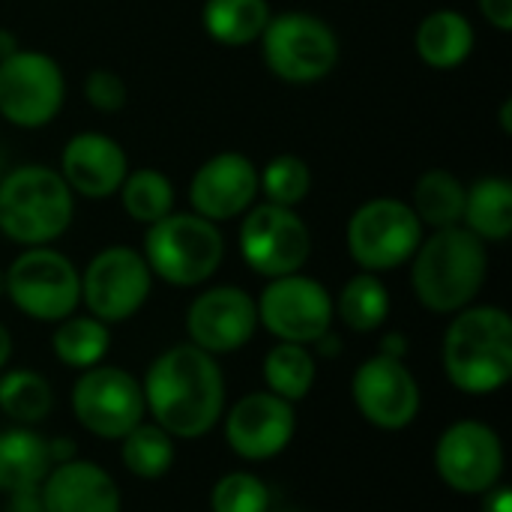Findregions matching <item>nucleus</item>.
Masks as SVG:
<instances>
[{
  "instance_id": "nucleus-1",
  "label": "nucleus",
  "mask_w": 512,
  "mask_h": 512,
  "mask_svg": "<svg viewBox=\"0 0 512 512\" xmlns=\"http://www.w3.org/2000/svg\"><path fill=\"white\" fill-rule=\"evenodd\" d=\"M147 414L174 441H195L213 432L225 414L228 384L219 357L180 342L165 348L141 381Z\"/></svg>"
},
{
  "instance_id": "nucleus-2",
  "label": "nucleus",
  "mask_w": 512,
  "mask_h": 512,
  "mask_svg": "<svg viewBox=\"0 0 512 512\" xmlns=\"http://www.w3.org/2000/svg\"><path fill=\"white\" fill-rule=\"evenodd\" d=\"M408 264L420 306L435 315H456L480 297L489 279V246L465 225L435 228Z\"/></svg>"
},
{
  "instance_id": "nucleus-3",
  "label": "nucleus",
  "mask_w": 512,
  "mask_h": 512,
  "mask_svg": "<svg viewBox=\"0 0 512 512\" xmlns=\"http://www.w3.org/2000/svg\"><path fill=\"white\" fill-rule=\"evenodd\" d=\"M441 363L447 381L468 396H492L512 378V318L501 306H465L453 315Z\"/></svg>"
},
{
  "instance_id": "nucleus-4",
  "label": "nucleus",
  "mask_w": 512,
  "mask_h": 512,
  "mask_svg": "<svg viewBox=\"0 0 512 512\" xmlns=\"http://www.w3.org/2000/svg\"><path fill=\"white\" fill-rule=\"evenodd\" d=\"M75 216V195L48 165H18L0 177V234L12 243L51 246Z\"/></svg>"
},
{
  "instance_id": "nucleus-5",
  "label": "nucleus",
  "mask_w": 512,
  "mask_h": 512,
  "mask_svg": "<svg viewBox=\"0 0 512 512\" xmlns=\"http://www.w3.org/2000/svg\"><path fill=\"white\" fill-rule=\"evenodd\" d=\"M153 279L174 288H198L216 276L225 261V237L216 222L198 213H168L147 225L141 249Z\"/></svg>"
},
{
  "instance_id": "nucleus-6",
  "label": "nucleus",
  "mask_w": 512,
  "mask_h": 512,
  "mask_svg": "<svg viewBox=\"0 0 512 512\" xmlns=\"http://www.w3.org/2000/svg\"><path fill=\"white\" fill-rule=\"evenodd\" d=\"M258 42L264 66L288 84L324 81L339 63L336 30L312 12L270 15Z\"/></svg>"
},
{
  "instance_id": "nucleus-7",
  "label": "nucleus",
  "mask_w": 512,
  "mask_h": 512,
  "mask_svg": "<svg viewBox=\"0 0 512 512\" xmlns=\"http://www.w3.org/2000/svg\"><path fill=\"white\" fill-rule=\"evenodd\" d=\"M426 228L402 198H369L345 228L351 261L366 273H387L408 264L423 243Z\"/></svg>"
},
{
  "instance_id": "nucleus-8",
  "label": "nucleus",
  "mask_w": 512,
  "mask_h": 512,
  "mask_svg": "<svg viewBox=\"0 0 512 512\" xmlns=\"http://www.w3.org/2000/svg\"><path fill=\"white\" fill-rule=\"evenodd\" d=\"M6 297L21 315L57 324L81 306V273L54 246H30L6 270Z\"/></svg>"
},
{
  "instance_id": "nucleus-9",
  "label": "nucleus",
  "mask_w": 512,
  "mask_h": 512,
  "mask_svg": "<svg viewBox=\"0 0 512 512\" xmlns=\"http://www.w3.org/2000/svg\"><path fill=\"white\" fill-rule=\"evenodd\" d=\"M69 405L78 426L102 441L126 438L147 417L141 381L126 369L108 363L78 372Z\"/></svg>"
},
{
  "instance_id": "nucleus-10",
  "label": "nucleus",
  "mask_w": 512,
  "mask_h": 512,
  "mask_svg": "<svg viewBox=\"0 0 512 512\" xmlns=\"http://www.w3.org/2000/svg\"><path fill=\"white\" fill-rule=\"evenodd\" d=\"M237 246L252 273L279 279L306 267L312 255V231L294 207L264 201L240 216Z\"/></svg>"
},
{
  "instance_id": "nucleus-11",
  "label": "nucleus",
  "mask_w": 512,
  "mask_h": 512,
  "mask_svg": "<svg viewBox=\"0 0 512 512\" xmlns=\"http://www.w3.org/2000/svg\"><path fill=\"white\" fill-rule=\"evenodd\" d=\"M66 75L36 48H18L0 60V117L15 129H42L63 111Z\"/></svg>"
},
{
  "instance_id": "nucleus-12",
  "label": "nucleus",
  "mask_w": 512,
  "mask_h": 512,
  "mask_svg": "<svg viewBox=\"0 0 512 512\" xmlns=\"http://www.w3.org/2000/svg\"><path fill=\"white\" fill-rule=\"evenodd\" d=\"M153 291V273L138 249L105 246L81 273V303L87 315L102 324H123L135 318Z\"/></svg>"
},
{
  "instance_id": "nucleus-13",
  "label": "nucleus",
  "mask_w": 512,
  "mask_h": 512,
  "mask_svg": "<svg viewBox=\"0 0 512 512\" xmlns=\"http://www.w3.org/2000/svg\"><path fill=\"white\" fill-rule=\"evenodd\" d=\"M258 327H264L276 342H294L312 348L333 327V294L318 279L300 273L267 279L261 297L255 300Z\"/></svg>"
},
{
  "instance_id": "nucleus-14",
  "label": "nucleus",
  "mask_w": 512,
  "mask_h": 512,
  "mask_svg": "<svg viewBox=\"0 0 512 512\" xmlns=\"http://www.w3.org/2000/svg\"><path fill=\"white\" fill-rule=\"evenodd\" d=\"M435 471L456 495L480 498L501 483L507 453L501 435L480 420H456L435 441Z\"/></svg>"
},
{
  "instance_id": "nucleus-15",
  "label": "nucleus",
  "mask_w": 512,
  "mask_h": 512,
  "mask_svg": "<svg viewBox=\"0 0 512 512\" xmlns=\"http://www.w3.org/2000/svg\"><path fill=\"white\" fill-rule=\"evenodd\" d=\"M351 399L360 417L381 432L408 429L423 408V390L408 363L381 351L354 369Z\"/></svg>"
},
{
  "instance_id": "nucleus-16",
  "label": "nucleus",
  "mask_w": 512,
  "mask_h": 512,
  "mask_svg": "<svg viewBox=\"0 0 512 512\" xmlns=\"http://www.w3.org/2000/svg\"><path fill=\"white\" fill-rule=\"evenodd\" d=\"M225 417V441L243 462H270L282 456L297 435V411L270 390L240 396Z\"/></svg>"
},
{
  "instance_id": "nucleus-17",
  "label": "nucleus",
  "mask_w": 512,
  "mask_h": 512,
  "mask_svg": "<svg viewBox=\"0 0 512 512\" xmlns=\"http://www.w3.org/2000/svg\"><path fill=\"white\" fill-rule=\"evenodd\" d=\"M189 342L213 357L237 354L258 333L255 297L237 285H213L186 309Z\"/></svg>"
},
{
  "instance_id": "nucleus-18",
  "label": "nucleus",
  "mask_w": 512,
  "mask_h": 512,
  "mask_svg": "<svg viewBox=\"0 0 512 512\" xmlns=\"http://www.w3.org/2000/svg\"><path fill=\"white\" fill-rule=\"evenodd\" d=\"M258 201V168L246 153L225 150L198 165L189 180L192 213L210 222H228L243 216Z\"/></svg>"
},
{
  "instance_id": "nucleus-19",
  "label": "nucleus",
  "mask_w": 512,
  "mask_h": 512,
  "mask_svg": "<svg viewBox=\"0 0 512 512\" xmlns=\"http://www.w3.org/2000/svg\"><path fill=\"white\" fill-rule=\"evenodd\" d=\"M57 171L75 198L105 201L123 186L129 174V156L120 141L105 132H78L63 144Z\"/></svg>"
},
{
  "instance_id": "nucleus-20",
  "label": "nucleus",
  "mask_w": 512,
  "mask_h": 512,
  "mask_svg": "<svg viewBox=\"0 0 512 512\" xmlns=\"http://www.w3.org/2000/svg\"><path fill=\"white\" fill-rule=\"evenodd\" d=\"M39 498L45 512H123L114 477L102 465L81 456L54 465L39 486Z\"/></svg>"
},
{
  "instance_id": "nucleus-21",
  "label": "nucleus",
  "mask_w": 512,
  "mask_h": 512,
  "mask_svg": "<svg viewBox=\"0 0 512 512\" xmlns=\"http://www.w3.org/2000/svg\"><path fill=\"white\" fill-rule=\"evenodd\" d=\"M477 45L474 24L459 9H435L429 12L414 33L417 57L432 69H456L462 66Z\"/></svg>"
},
{
  "instance_id": "nucleus-22",
  "label": "nucleus",
  "mask_w": 512,
  "mask_h": 512,
  "mask_svg": "<svg viewBox=\"0 0 512 512\" xmlns=\"http://www.w3.org/2000/svg\"><path fill=\"white\" fill-rule=\"evenodd\" d=\"M51 468L48 438L33 426H12L0 432V495L36 492Z\"/></svg>"
},
{
  "instance_id": "nucleus-23",
  "label": "nucleus",
  "mask_w": 512,
  "mask_h": 512,
  "mask_svg": "<svg viewBox=\"0 0 512 512\" xmlns=\"http://www.w3.org/2000/svg\"><path fill=\"white\" fill-rule=\"evenodd\" d=\"M462 225L489 243H504L512 234V183L507 177H480L465 189Z\"/></svg>"
},
{
  "instance_id": "nucleus-24",
  "label": "nucleus",
  "mask_w": 512,
  "mask_h": 512,
  "mask_svg": "<svg viewBox=\"0 0 512 512\" xmlns=\"http://www.w3.org/2000/svg\"><path fill=\"white\" fill-rule=\"evenodd\" d=\"M267 0H204L201 24L207 36L225 48H243L258 42L270 21Z\"/></svg>"
},
{
  "instance_id": "nucleus-25",
  "label": "nucleus",
  "mask_w": 512,
  "mask_h": 512,
  "mask_svg": "<svg viewBox=\"0 0 512 512\" xmlns=\"http://www.w3.org/2000/svg\"><path fill=\"white\" fill-rule=\"evenodd\" d=\"M333 318H339L351 333H375L390 318V291L378 273L360 270L351 276L339 297H333Z\"/></svg>"
},
{
  "instance_id": "nucleus-26",
  "label": "nucleus",
  "mask_w": 512,
  "mask_h": 512,
  "mask_svg": "<svg viewBox=\"0 0 512 512\" xmlns=\"http://www.w3.org/2000/svg\"><path fill=\"white\" fill-rule=\"evenodd\" d=\"M465 183L447 171V168H429L426 174H420V180L414 183L411 192V207L417 213V219L423 222V228H453L462 225V213H465Z\"/></svg>"
},
{
  "instance_id": "nucleus-27",
  "label": "nucleus",
  "mask_w": 512,
  "mask_h": 512,
  "mask_svg": "<svg viewBox=\"0 0 512 512\" xmlns=\"http://www.w3.org/2000/svg\"><path fill=\"white\" fill-rule=\"evenodd\" d=\"M261 378L264 387L270 393H276L279 399L297 405L303 402L318 378V360L306 345H294V342H276L261 363Z\"/></svg>"
},
{
  "instance_id": "nucleus-28",
  "label": "nucleus",
  "mask_w": 512,
  "mask_h": 512,
  "mask_svg": "<svg viewBox=\"0 0 512 512\" xmlns=\"http://www.w3.org/2000/svg\"><path fill=\"white\" fill-rule=\"evenodd\" d=\"M51 351L69 369H78V372L93 369L105 363L111 351V330L93 315H69L57 321L54 336H51Z\"/></svg>"
},
{
  "instance_id": "nucleus-29",
  "label": "nucleus",
  "mask_w": 512,
  "mask_h": 512,
  "mask_svg": "<svg viewBox=\"0 0 512 512\" xmlns=\"http://www.w3.org/2000/svg\"><path fill=\"white\" fill-rule=\"evenodd\" d=\"M54 411V390L45 375L33 369L0 372V414L15 426H39Z\"/></svg>"
},
{
  "instance_id": "nucleus-30",
  "label": "nucleus",
  "mask_w": 512,
  "mask_h": 512,
  "mask_svg": "<svg viewBox=\"0 0 512 512\" xmlns=\"http://www.w3.org/2000/svg\"><path fill=\"white\" fill-rule=\"evenodd\" d=\"M177 459L174 438L156 423H138L126 438H120V462L138 480H162Z\"/></svg>"
},
{
  "instance_id": "nucleus-31",
  "label": "nucleus",
  "mask_w": 512,
  "mask_h": 512,
  "mask_svg": "<svg viewBox=\"0 0 512 512\" xmlns=\"http://www.w3.org/2000/svg\"><path fill=\"white\" fill-rule=\"evenodd\" d=\"M117 195H120L123 210L141 225H153L165 219L168 213H174V186L159 168L129 171Z\"/></svg>"
},
{
  "instance_id": "nucleus-32",
  "label": "nucleus",
  "mask_w": 512,
  "mask_h": 512,
  "mask_svg": "<svg viewBox=\"0 0 512 512\" xmlns=\"http://www.w3.org/2000/svg\"><path fill=\"white\" fill-rule=\"evenodd\" d=\"M312 189V171L306 159L294 153L273 156L264 168H258V195L264 201L279 204V207H300L309 198Z\"/></svg>"
},
{
  "instance_id": "nucleus-33",
  "label": "nucleus",
  "mask_w": 512,
  "mask_h": 512,
  "mask_svg": "<svg viewBox=\"0 0 512 512\" xmlns=\"http://www.w3.org/2000/svg\"><path fill=\"white\" fill-rule=\"evenodd\" d=\"M273 492L252 471H231L210 489V512H270Z\"/></svg>"
},
{
  "instance_id": "nucleus-34",
  "label": "nucleus",
  "mask_w": 512,
  "mask_h": 512,
  "mask_svg": "<svg viewBox=\"0 0 512 512\" xmlns=\"http://www.w3.org/2000/svg\"><path fill=\"white\" fill-rule=\"evenodd\" d=\"M84 99L99 114H114L129 102V87L114 69H90L84 78Z\"/></svg>"
},
{
  "instance_id": "nucleus-35",
  "label": "nucleus",
  "mask_w": 512,
  "mask_h": 512,
  "mask_svg": "<svg viewBox=\"0 0 512 512\" xmlns=\"http://www.w3.org/2000/svg\"><path fill=\"white\" fill-rule=\"evenodd\" d=\"M480 3V12L483 18L501 30V33H510L512 30V0H477Z\"/></svg>"
},
{
  "instance_id": "nucleus-36",
  "label": "nucleus",
  "mask_w": 512,
  "mask_h": 512,
  "mask_svg": "<svg viewBox=\"0 0 512 512\" xmlns=\"http://www.w3.org/2000/svg\"><path fill=\"white\" fill-rule=\"evenodd\" d=\"M480 498H483L480 512H512V489L510 486H504V483L492 486V489L483 492Z\"/></svg>"
},
{
  "instance_id": "nucleus-37",
  "label": "nucleus",
  "mask_w": 512,
  "mask_h": 512,
  "mask_svg": "<svg viewBox=\"0 0 512 512\" xmlns=\"http://www.w3.org/2000/svg\"><path fill=\"white\" fill-rule=\"evenodd\" d=\"M0 512H45L39 489L36 492H18V495H6V504Z\"/></svg>"
},
{
  "instance_id": "nucleus-38",
  "label": "nucleus",
  "mask_w": 512,
  "mask_h": 512,
  "mask_svg": "<svg viewBox=\"0 0 512 512\" xmlns=\"http://www.w3.org/2000/svg\"><path fill=\"white\" fill-rule=\"evenodd\" d=\"M48 453H51V462L54 465H63V462L78 459V447H75L72 438H51L48 441Z\"/></svg>"
},
{
  "instance_id": "nucleus-39",
  "label": "nucleus",
  "mask_w": 512,
  "mask_h": 512,
  "mask_svg": "<svg viewBox=\"0 0 512 512\" xmlns=\"http://www.w3.org/2000/svg\"><path fill=\"white\" fill-rule=\"evenodd\" d=\"M381 354H387V357H396V360H405V354H408V339H405V333H387L384 339H381Z\"/></svg>"
},
{
  "instance_id": "nucleus-40",
  "label": "nucleus",
  "mask_w": 512,
  "mask_h": 512,
  "mask_svg": "<svg viewBox=\"0 0 512 512\" xmlns=\"http://www.w3.org/2000/svg\"><path fill=\"white\" fill-rule=\"evenodd\" d=\"M12 351H15L12 333H9V327H6V324H0V372L9 366V360H12Z\"/></svg>"
},
{
  "instance_id": "nucleus-41",
  "label": "nucleus",
  "mask_w": 512,
  "mask_h": 512,
  "mask_svg": "<svg viewBox=\"0 0 512 512\" xmlns=\"http://www.w3.org/2000/svg\"><path fill=\"white\" fill-rule=\"evenodd\" d=\"M21 45H18V36L9 30V27H0V60H6L9 54H15Z\"/></svg>"
},
{
  "instance_id": "nucleus-42",
  "label": "nucleus",
  "mask_w": 512,
  "mask_h": 512,
  "mask_svg": "<svg viewBox=\"0 0 512 512\" xmlns=\"http://www.w3.org/2000/svg\"><path fill=\"white\" fill-rule=\"evenodd\" d=\"M512 99H504V105H501V126H504V132L510 135L512 132Z\"/></svg>"
},
{
  "instance_id": "nucleus-43",
  "label": "nucleus",
  "mask_w": 512,
  "mask_h": 512,
  "mask_svg": "<svg viewBox=\"0 0 512 512\" xmlns=\"http://www.w3.org/2000/svg\"><path fill=\"white\" fill-rule=\"evenodd\" d=\"M6 171H9V168H6V150L0 147V177H3Z\"/></svg>"
},
{
  "instance_id": "nucleus-44",
  "label": "nucleus",
  "mask_w": 512,
  "mask_h": 512,
  "mask_svg": "<svg viewBox=\"0 0 512 512\" xmlns=\"http://www.w3.org/2000/svg\"><path fill=\"white\" fill-rule=\"evenodd\" d=\"M0 297H6V270H0Z\"/></svg>"
},
{
  "instance_id": "nucleus-45",
  "label": "nucleus",
  "mask_w": 512,
  "mask_h": 512,
  "mask_svg": "<svg viewBox=\"0 0 512 512\" xmlns=\"http://www.w3.org/2000/svg\"><path fill=\"white\" fill-rule=\"evenodd\" d=\"M270 512H297V510H270Z\"/></svg>"
}]
</instances>
